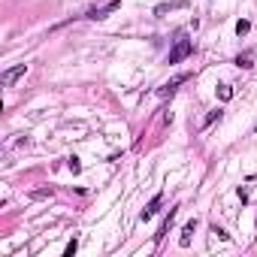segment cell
<instances>
[{"label":"cell","mask_w":257,"mask_h":257,"mask_svg":"<svg viewBox=\"0 0 257 257\" xmlns=\"http://www.w3.org/2000/svg\"><path fill=\"white\" fill-rule=\"evenodd\" d=\"M194 52V46H191V40H176V46H173V52H170V64H179V61H185L188 55Z\"/></svg>","instance_id":"cell-1"},{"label":"cell","mask_w":257,"mask_h":257,"mask_svg":"<svg viewBox=\"0 0 257 257\" xmlns=\"http://www.w3.org/2000/svg\"><path fill=\"white\" fill-rule=\"evenodd\" d=\"M25 73H28V64H19V67H13V70H7L4 76H0V85L10 88V85H16V79H22Z\"/></svg>","instance_id":"cell-2"},{"label":"cell","mask_w":257,"mask_h":257,"mask_svg":"<svg viewBox=\"0 0 257 257\" xmlns=\"http://www.w3.org/2000/svg\"><path fill=\"white\" fill-rule=\"evenodd\" d=\"M118 7H121V0H109L106 7H100V10H91V13H88V19H94V22H97V19H106V16H109V13H115Z\"/></svg>","instance_id":"cell-3"},{"label":"cell","mask_w":257,"mask_h":257,"mask_svg":"<svg viewBox=\"0 0 257 257\" xmlns=\"http://www.w3.org/2000/svg\"><path fill=\"white\" fill-rule=\"evenodd\" d=\"M182 82H188V76H185V73H182V76H176L173 82H167V85H164V88L158 91V97H173V91H176V88H179Z\"/></svg>","instance_id":"cell-4"},{"label":"cell","mask_w":257,"mask_h":257,"mask_svg":"<svg viewBox=\"0 0 257 257\" xmlns=\"http://www.w3.org/2000/svg\"><path fill=\"white\" fill-rule=\"evenodd\" d=\"M161 200H164V197L158 194V197H155V200H152V203L143 209V221H149V218H155V215H158V206H161Z\"/></svg>","instance_id":"cell-5"},{"label":"cell","mask_w":257,"mask_h":257,"mask_svg":"<svg viewBox=\"0 0 257 257\" xmlns=\"http://www.w3.org/2000/svg\"><path fill=\"white\" fill-rule=\"evenodd\" d=\"M194 227H197V224L191 221V224L182 230V239H179V245H182V248H188V245H191V233H194Z\"/></svg>","instance_id":"cell-6"},{"label":"cell","mask_w":257,"mask_h":257,"mask_svg":"<svg viewBox=\"0 0 257 257\" xmlns=\"http://www.w3.org/2000/svg\"><path fill=\"white\" fill-rule=\"evenodd\" d=\"M173 218H176V209H170V218L164 221V227H161V233H158V242H161V239H164V236L170 233V224H173Z\"/></svg>","instance_id":"cell-7"},{"label":"cell","mask_w":257,"mask_h":257,"mask_svg":"<svg viewBox=\"0 0 257 257\" xmlns=\"http://www.w3.org/2000/svg\"><path fill=\"white\" fill-rule=\"evenodd\" d=\"M218 97H221V100H230V97H233V88H230V85H218Z\"/></svg>","instance_id":"cell-8"},{"label":"cell","mask_w":257,"mask_h":257,"mask_svg":"<svg viewBox=\"0 0 257 257\" xmlns=\"http://www.w3.org/2000/svg\"><path fill=\"white\" fill-rule=\"evenodd\" d=\"M182 7H185V4H170V7L164 4V7H158L155 13H158V16H164V13H170V10H182Z\"/></svg>","instance_id":"cell-9"},{"label":"cell","mask_w":257,"mask_h":257,"mask_svg":"<svg viewBox=\"0 0 257 257\" xmlns=\"http://www.w3.org/2000/svg\"><path fill=\"white\" fill-rule=\"evenodd\" d=\"M248 31H251V25H248L245 19H242V22H236V34H239V37H245Z\"/></svg>","instance_id":"cell-10"},{"label":"cell","mask_w":257,"mask_h":257,"mask_svg":"<svg viewBox=\"0 0 257 257\" xmlns=\"http://www.w3.org/2000/svg\"><path fill=\"white\" fill-rule=\"evenodd\" d=\"M251 58H254V55H251V52H245V55H239V58H236V64H239V67H251Z\"/></svg>","instance_id":"cell-11"},{"label":"cell","mask_w":257,"mask_h":257,"mask_svg":"<svg viewBox=\"0 0 257 257\" xmlns=\"http://www.w3.org/2000/svg\"><path fill=\"white\" fill-rule=\"evenodd\" d=\"M215 118H221V109H212V112H209V115H206V127H209V124H212V121H215Z\"/></svg>","instance_id":"cell-12"}]
</instances>
